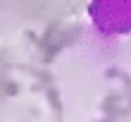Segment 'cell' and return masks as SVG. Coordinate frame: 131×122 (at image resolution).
I'll return each instance as SVG.
<instances>
[{
	"instance_id": "6da1fadb",
	"label": "cell",
	"mask_w": 131,
	"mask_h": 122,
	"mask_svg": "<svg viewBox=\"0 0 131 122\" xmlns=\"http://www.w3.org/2000/svg\"><path fill=\"white\" fill-rule=\"evenodd\" d=\"M95 24L105 31H129L131 29V0H95L91 7Z\"/></svg>"
}]
</instances>
